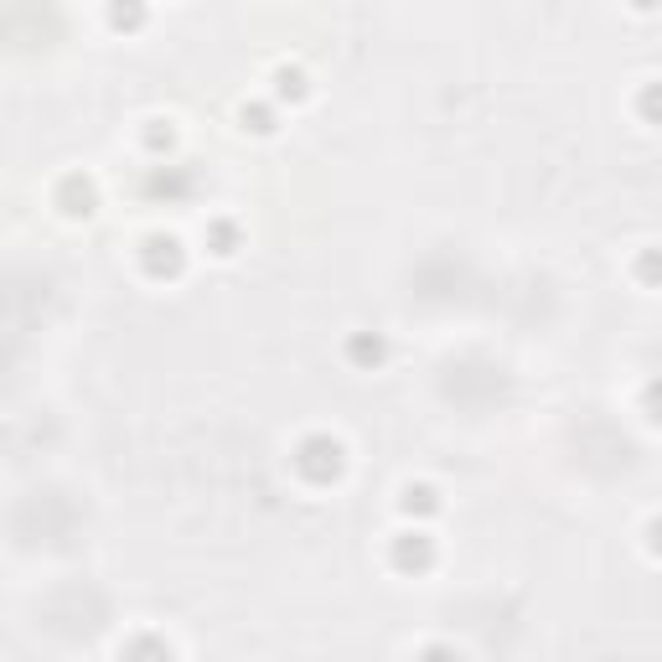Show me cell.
Instances as JSON below:
<instances>
[{"mask_svg":"<svg viewBox=\"0 0 662 662\" xmlns=\"http://www.w3.org/2000/svg\"><path fill=\"white\" fill-rule=\"evenodd\" d=\"M57 202H63L68 218H88L99 197H94V182H88V176H68V182H63V197H57Z\"/></svg>","mask_w":662,"mask_h":662,"instance_id":"6","label":"cell"},{"mask_svg":"<svg viewBox=\"0 0 662 662\" xmlns=\"http://www.w3.org/2000/svg\"><path fill=\"white\" fill-rule=\"evenodd\" d=\"M647 549L662 559V518H652V523H647Z\"/></svg>","mask_w":662,"mask_h":662,"instance_id":"14","label":"cell"},{"mask_svg":"<svg viewBox=\"0 0 662 662\" xmlns=\"http://www.w3.org/2000/svg\"><path fill=\"white\" fill-rule=\"evenodd\" d=\"M290 466H295V476L306 481V487H337L342 471H347V445L337 435L316 430V435H306L290 450Z\"/></svg>","mask_w":662,"mask_h":662,"instance_id":"1","label":"cell"},{"mask_svg":"<svg viewBox=\"0 0 662 662\" xmlns=\"http://www.w3.org/2000/svg\"><path fill=\"white\" fill-rule=\"evenodd\" d=\"M202 238L213 244V254H218V259H233V254H238V228H233V223H213Z\"/></svg>","mask_w":662,"mask_h":662,"instance_id":"10","label":"cell"},{"mask_svg":"<svg viewBox=\"0 0 662 662\" xmlns=\"http://www.w3.org/2000/svg\"><path fill=\"white\" fill-rule=\"evenodd\" d=\"M440 487H430V481H409V487L399 492V513L409 518V523H425V518H435L440 513Z\"/></svg>","mask_w":662,"mask_h":662,"instance_id":"4","label":"cell"},{"mask_svg":"<svg viewBox=\"0 0 662 662\" xmlns=\"http://www.w3.org/2000/svg\"><path fill=\"white\" fill-rule=\"evenodd\" d=\"M238 119H244V130H254V135H275L280 130L275 104H244V109H238Z\"/></svg>","mask_w":662,"mask_h":662,"instance_id":"9","label":"cell"},{"mask_svg":"<svg viewBox=\"0 0 662 662\" xmlns=\"http://www.w3.org/2000/svg\"><path fill=\"white\" fill-rule=\"evenodd\" d=\"M109 26L114 32H140L145 26V0H109Z\"/></svg>","mask_w":662,"mask_h":662,"instance_id":"8","label":"cell"},{"mask_svg":"<svg viewBox=\"0 0 662 662\" xmlns=\"http://www.w3.org/2000/svg\"><path fill=\"white\" fill-rule=\"evenodd\" d=\"M388 559H394V569H404V575H425V569H435L440 549H435V533L425 523H414L404 533H394V544H388Z\"/></svg>","mask_w":662,"mask_h":662,"instance_id":"2","label":"cell"},{"mask_svg":"<svg viewBox=\"0 0 662 662\" xmlns=\"http://www.w3.org/2000/svg\"><path fill=\"white\" fill-rule=\"evenodd\" d=\"M637 114L647 119V125H662V83H642V94H637Z\"/></svg>","mask_w":662,"mask_h":662,"instance_id":"11","label":"cell"},{"mask_svg":"<svg viewBox=\"0 0 662 662\" xmlns=\"http://www.w3.org/2000/svg\"><path fill=\"white\" fill-rule=\"evenodd\" d=\"M631 6H637V11H657V6H662V0H631Z\"/></svg>","mask_w":662,"mask_h":662,"instance_id":"15","label":"cell"},{"mask_svg":"<svg viewBox=\"0 0 662 662\" xmlns=\"http://www.w3.org/2000/svg\"><path fill=\"white\" fill-rule=\"evenodd\" d=\"M140 264H145L150 280H176V275H182V264H187L182 238H176V233H150L145 249H140Z\"/></svg>","mask_w":662,"mask_h":662,"instance_id":"3","label":"cell"},{"mask_svg":"<svg viewBox=\"0 0 662 662\" xmlns=\"http://www.w3.org/2000/svg\"><path fill=\"white\" fill-rule=\"evenodd\" d=\"M637 280L642 285H662V249H642L637 254Z\"/></svg>","mask_w":662,"mask_h":662,"instance_id":"12","label":"cell"},{"mask_svg":"<svg viewBox=\"0 0 662 662\" xmlns=\"http://www.w3.org/2000/svg\"><path fill=\"white\" fill-rule=\"evenodd\" d=\"M300 99H311V78H306V68L280 63V68H275V104H300Z\"/></svg>","mask_w":662,"mask_h":662,"instance_id":"5","label":"cell"},{"mask_svg":"<svg viewBox=\"0 0 662 662\" xmlns=\"http://www.w3.org/2000/svg\"><path fill=\"white\" fill-rule=\"evenodd\" d=\"M347 357H352V363H363V368H378L388 357V342L378 337V331H352V337H347Z\"/></svg>","mask_w":662,"mask_h":662,"instance_id":"7","label":"cell"},{"mask_svg":"<svg viewBox=\"0 0 662 662\" xmlns=\"http://www.w3.org/2000/svg\"><path fill=\"white\" fill-rule=\"evenodd\" d=\"M171 140H176L171 119H150V125H145V145L150 150H171Z\"/></svg>","mask_w":662,"mask_h":662,"instance_id":"13","label":"cell"}]
</instances>
